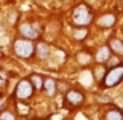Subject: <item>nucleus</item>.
<instances>
[{
	"label": "nucleus",
	"instance_id": "obj_1",
	"mask_svg": "<svg viewBox=\"0 0 123 120\" xmlns=\"http://www.w3.org/2000/svg\"><path fill=\"white\" fill-rule=\"evenodd\" d=\"M91 21H93V13H91V10L88 8V5L80 3L74 8L72 23L75 26H78V27H86Z\"/></svg>",
	"mask_w": 123,
	"mask_h": 120
},
{
	"label": "nucleus",
	"instance_id": "obj_2",
	"mask_svg": "<svg viewBox=\"0 0 123 120\" xmlns=\"http://www.w3.org/2000/svg\"><path fill=\"white\" fill-rule=\"evenodd\" d=\"M122 80H123V64H120V66H114V67L105 74L104 80L101 82V85L104 88H112V87H115V85H118Z\"/></svg>",
	"mask_w": 123,
	"mask_h": 120
},
{
	"label": "nucleus",
	"instance_id": "obj_3",
	"mask_svg": "<svg viewBox=\"0 0 123 120\" xmlns=\"http://www.w3.org/2000/svg\"><path fill=\"white\" fill-rule=\"evenodd\" d=\"M13 48H14V53L19 58H31L34 55V51H35V45L29 38H18V40H14Z\"/></svg>",
	"mask_w": 123,
	"mask_h": 120
},
{
	"label": "nucleus",
	"instance_id": "obj_4",
	"mask_svg": "<svg viewBox=\"0 0 123 120\" xmlns=\"http://www.w3.org/2000/svg\"><path fill=\"white\" fill-rule=\"evenodd\" d=\"M32 93H34V87H32V83L29 79H24L16 85V90H14V98L18 99V101H27L29 98L32 96Z\"/></svg>",
	"mask_w": 123,
	"mask_h": 120
},
{
	"label": "nucleus",
	"instance_id": "obj_5",
	"mask_svg": "<svg viewBox=\"0 0 123 120\" xmlns=\"http://www.w3.org/2000/svg\"><path fill=\"white\" fill-rule=\"evenodd\" d=\"M83 101H85V96H83V93L77 91V90H69V91L66 93V102H67L69 106H72V107L82 106Z\"/></svg>",
	"mask_w": 123,
	"mask_h": 120
},
{
	"label": "nucleus",
	"instance_id": "obj_6",
	"mask_svg": "<svg viewBox=\"0 0 123 120\" xmlns=\"http://www.w3.org/2000/svg\"><path fill=\"white\" fill-rule=\"evenodd\" d=\"M19 32L23 34L24 38H29V40H35L40 35V27H37L34 24H23L19 27Z\"/></svg>",
	"mask_w": 123,
	"mask_h": 120
},
{
	"label": "nucleus",
	"instance_id": "obj_7",
	"mask_svg": "<svg viewBox=\"0 0 123 120\" xmlns=\"http://www.w3.org/2000/svg\"><path fill=\"white\" fill-rule=\"evenodd\" d=\"M37 55V58L38 59H42V61H45V59H48L50 58V53H51V50H50V46L46 45V43H38V45H35V51H34Z\"/></svg>",
	"mask_w": 123,
	"mask_h": 120
},
{
	"label": "nucleus",
	"instance_id": "obj_8",
	"mask_svg": "<svg viewBox=\"0 0 123 120\" xmlns=\"http://www.w3.org/2000/svg\"><path fill=\"white\" fill-rule=\"evenodd\" d=\"M115 23H117V16L112 14V13H107V14H104V16H101V18L98 19V26H99V27H104V29L112 27Z\"/></svg>",
	"mask_w": 123,
	"mask_h": 120
},
{
	"label": "nucleus",
	"instance_id": "obj_9",
	"mask_svg": "<svg viewBox=\"0 0 123 120\" xmlns=\"http://www.w3.org/2000/svg\"><path fill=\"white\" fill-rule=\"evenodd\" d=\"M109 56H110V48L109 46H102V48H99V51L96 53V61H98L99 64L107 63V61H109Z\"/></svg>",
	"mask_w": 123,
	"mask_h": 120
},
{
	"label": "nucleus",
	"instance_id": "obj_10",
	"mask_svg": "<svg viewBox=\"0 0 123 120\" xmlns=\"http://www.w3.org/2000/svg\"><path fill=\"white\" fill-rule=\"evenodd\" d=\"M109 48L114 53H117V55L123 56V42L120 40V38H110L109 42Z\"/></svg>",
	"mask_w": 123,
	"mask_h": 120
},
{
	"label": "nucleus",
	"instance_id": "obj_11",
	"mask_svg": "<svg viewBox=\"0 0 123 120\" xmlns=\"http://www.w3.org/2000/svg\"><path fill=\"white\" fill-rule=\"evenodd\" d=\"M104 119H107V120H120V119H123V112H122V109L114 107V109H109V111L105 112Z\"/></svg>",
	"mask_w": 123,
	"mask_h": 120
},
{
	"label": "nucleus",
	"instance_id": "obj_12",
	"mask_svg": "<svg viewBox=\"0 0 123 120\" xmlns=\"http://www.w3.org/2000/svg\"><path fill=\"white\" fill-rule=\"evenodd\" d=\"M43 88L46 90V93H48V95H55V93H56V88H58L56 80L55 79H46V80H43Z\"/></svg>",
	"mask_w": 123,
	"mask_h": 120
},
{
	"label": "nucleus",
	"instance_id": "obj_13",
	"mask_svg": "<svg viewBox=\"0 0 123 120\" xmlns=\"http://www.w3.org/2000/svg\"><path fill=\"white\" fill-rule=\"evenodd\" d=\"M29 80H31V83H32L34 88H37V90H42V88H43V77H42V75L32 74L31 77H29Z\"/></svg>",
	"mask_w": 123,
	"mask_h": 120
},
{
	"label": "nucleus",
	"instance_id": "obj_14",
	"mask_svg": "<svg viewBox=\"0 0 123 120\" xmlns=\"http://www.w3.org/2000/svg\"><path fill=\"white\" fill-rule=\"evenodd\" d=\"M74 37H75V40H85V38L88 37V31H86V27H80V29H77V31L74 32Z\"/></svg>",
	"mask_w": 123,
	"mask_h": 120
},
{
	"label": "nucleus",
	"instance_id": "obj_15",
	"mask_svg": "<svg viewBox=\"0 0 123 120\" xmlns=\"http://www.w3.org/2000/svg\"><path fill=\"white\" fill-rule=\"evenodd\" d=\"M6 82H8V75H6V72L0 70V87H5Z\"/></svg>",
	"mask_w": 123,
	"mask_h": 120
},
{
	"label": "nucleus",
	"instance_id": "obj_16",
	"mask_svg": "<svg viewBox=\"0 0 123 120\" xmlns=\"http://www.w3.org/2000/svg\"><path fill=\"white\" fill-rule=\"evenodd\" d=\"M0 119H2V120H3V119L13 120V119H14V115H13V114H10V112H2V114H0Z\"/></svg>",
	"mask_w": 123,
	"mask_h": 120
},
{
	"label": "nucleus",
	"instance_id": "obj_17",
	"mask_svg": "<svg viewBox=\"0 0 123 120\" xmlns=\"http://www.w3.org/2000/svg\"><path fill=\"white\" fill-rule=\"evenodd\" d=\"M3 106V99H2V98H0V107Z\"/></svg>",
	"mask_w": 123,
	"mask_h": 120
},
{
	"label": "nucleus",
	"instance_id": "obj_18",
	"mask_svg": "<svg viewBox=\"0 0 123 120\" xmlns=\"http://www.w3.org/2000/svg\"><path fill=\"white\" fill-rule=\"evenodd\" d=\"M2 32H3V27H2V26H0V35H2Z\"/></svg>",
	"mask_w": 123,
	"mask_h": 120
},
{
	"label": "nucleus",
	"instance_id": "obj_19",
	"mask_svg": "<svg viewBox=\"0 0 123 120\" xmlns=\"http://www.w3.org/2000/svg\"><path fill=\"white\" fill-rule=\"evenodd\" d=\"M0 56H2V53H0Z\"/></svg>",
	"mask_w": 123,
	"mask_h": 120
},
{
	"label": "nucleus",
	"instance_id": "obj_20",
	"mask_svg": "<svg viewBox=\"0 0 123 120\" xmlns=\"http://www.w3.org/2000/svg\"><path fill=\"white\" fill-rule=\"evenodd\" d=\"M122 2H123V0H122Z\"/></svg>",
	"mask_w": 123,
	"mask_h": 120
}]
</instances>
